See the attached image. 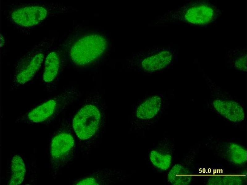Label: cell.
Instances as JSON below:
<instances>
[{"mask_svg": "<svg viewBox=\"0 0 247 185\" xmlns=\"http://www.w3.org/2000/svg\"><path fill=\"white\" fill-rule=\"evenodd\" d=\"M64 10V8L57 3L38 1L19 3L11 5L6 11V15L16 28L27 31Z\"/></svg>", "mask_w": 247, "mask_h": 185, "instance_id": "cell-1", "label": "cell"}, {"mask_svg": "<svg viewBox=\"0 0 247 185\" xmlns=\"http://www.w3.org/2000/svg\"><path fill=\"white\" fill-rule=\"evenodd\" d=\"M54 37L45 38L34 46L17 61L13 71L11 88L31 80L42 68L45 58L56 44Z\"/></svg>", "mask_w": 247, "mask_h": 185, "instance_id": "cell-2", "label": "cell"}, {"mask_svg": "<svg viewBox=\"0 0 247 185\" xmlns=\"http://www.w3.org/2000/svg\"><path fill=\"white\" fill-rule=\"evenodd\" d=\"M106 47L105 39L96 34L85 35L68 47V54L75 64L83 66L96 60L104 52Z\"/></svg>", "mask_w": 247, "mask_h": 185, "instance_id": "cell-3", "label": "cell"}, {"mask_svg": "<svg viewBox=\"0 0 247 185\" xmlns=\"http://www.w3.org/2000/svg\"><path fill=\"white\" fill-rule=\"evenodd\" d=\"M69 94L63 92L51 97L31 108L16 120L17 123L38 124L57 116L69 101Z\"/></svg>", "mask_w": 247, "mask_h": 185, "instance_id": "cell-4", "label": "cell"}, {"mask_svg": "<svg viewBox=\"0 0 247 185\" xmlns=\"http://www.w3.org/2000/svg\"><path fill=\"white\" fill-rule=\"evenodd\" d=\"M220 10L214 5L206 1L190 2L178 11V19L192 25L205 26L217 18Z\"/></svg>", "mask_w": 247, "mask_h": 185, "instance_id": "cell-5", "label": "cell"}, {"mask_svg": "<svg viewBox=\"0 0 247 185\" xmlns=\"http://www.w3.org/2000/svg\"><path fill=\"white\" fill-rule=\"evenodd\" d=\"M100 114L95 106L89 105L81 108L73 118V126L76 134L82 140L91 137L98 130Z\"/></svg>", "mask_w": 247, "mask_h": 185, "instance_id": "cell-6", "label": "cell"}, {"mask_svg": "<svg viewBox=\"0 0 247 185\" xmlns=\"http://www.w3.org/2000/svg\"><path fill=\"white\" fill-rule=\"evenodd\" d=\"M74 140L70 134L62 132L56 135L50 145L51 162L53 169H57L74 146Z\"/></svg>", "mask_w": 247, "mask_h": 185, "instance_id": "cell-7", "label": "cell"}, {"mask_svg": "<svg viewBox=\"0 0 247 185\" xmlns=\"http://www.w3.org/2000/svg\"><path fill=\"white\" fill-rule=\"evenodd\" d=\"M62 51L56 45L47 54L42 67V79L45 83L55 82L60 75L62 64Z\"/></svg>", "mask_w": 247, "mask_h": 185, "instance_id": "cell-8", "label": "cell"}, {"mask_svg": "<svg viewBox=\"0 0 247 185\" xmlns=\"http://www.w3.org/2000/svg\"><path fill=\"white\" fill-rule=\"evenodd\" d=\"M171 53L163 51L144 59L142 63L143 68L148 71L158 70L166 67L171 61Z\"/></svg>", "mask_w": 247, "mask_h": 185, "instance_id": "cell-9", "label": "cell"}, {"mask_svg": "<svg viewBox=\"0 0 247 185\" xmlns=\"http://www.w3.org/2000/svg\"><path fill=\"white\" fill-rule=\"evenodd\" d=\"M26 171L25 163L21 157L18 154L14 155L11 162V176L10 185H18L23 182Z\"/></svg>", "mask_w": 247, "mask_h": 185, "instance_id": "cell-10", "label": "cell"}, {"mask_svg": "<svg viewBox=\"0 0 247 185\" xmlns=\"http://www.w3.org/2000/svg\"><path fill=\"white\" fill-rule=\"evenodd\" d=\"M161 104L160 98L158 96L152 97L140 105L137 109V117L142 119L153 117L159 111Z\"/></svg>", "mask_w": 247, "mask_h": 185, "instance_id": "cell-11", "label": "cell"}, {"mask_svg": "<svg viewBox=\"0 0 247 185\" xmlns=\"http://www.w3.org/2000/svg\"><path fill=\"white\" fill-rule=\"evenodd\" d=\"M191 173L187 168L180 164H176L168 175V181L174 185H186L190 182Z\"/></svg>", "mask_w": 247, "mask_h": 185, "instance_id": "cell-12", "label": "cell"}, {"mask_svg": "<svg viewBox=\"0 0 247 185\" xmlns=\"http://www.w3.org/2000/svg\"><path fill=\"white\" fill-rule=\"evenodd\" d=\"M222 106V107H217V110L219 113L224 116L228 119L234 121H238L242 120L244 113L241 107L237 104L233 102H228V104L225 105L224 102L216 101Z\"/></svg>", "mask_w": 247, "mask_h": 185, "instance_id": "cell-13", "label": "cell"}, {"mask_svg": "<svg viewBox=\"0 0 247 185\" xmlns=\"http://www.w3.org/2000/svg\"><path fill=\"white\" fill-rule=\"evenodd\" d=\"M150 156L151 161L153 165L162 170H166L170 166L171 157L169 154L163 155L153 150L151 152Z\"/></svg>", "mask_w": 247, "mask_h": 185, "instance_id": "cell-14", "label": "cell"}, {"mask_svg": "<svg viewBox=\"0 0 247 185\" xmlns=\"http://www.w3.org/2000/svg\"><path fill=\"white\" fill-rule=\"evenodd\" d=\"M245 53L244 49L232 50L228 52V56L232 61V63L235 67L241 69L245 68Z\"/></svg>", "mask_w": 247, "mask_h": 185, "instance_id": "cell-15", "label": "cell"}, {"mask_svg": "<svg viewBox=\"0 0 247 185\" xmlns=\"http://www.w3.org/2000/svg\"><path fill=\"white\" fill-rule=\"evenodd\" d=\"M229 156L232 162L241 164L245 160V151L242 147L237 145L232 144L228 151Z\"/></svg>", "mask_w": 247, "mask_h": 185, "instance_id": "cell-16", "label": "cell"}, {"mask_svg": "<svg viewBox=\"0 0 247 185\" xmlns=\"http://www.w3.org/2000/svg\"><path fill=\"white\" fill-rule=\"evenodd\" d=\"M98 184L95 179L92 177L83 179L77 183V185H97Z\"/></svg>", "mask_w": 247, "mask_h": 185, "instance_id": "cell-17", "label": "cell"}]
</instances>
